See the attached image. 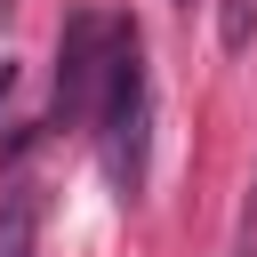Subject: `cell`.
Returning a JSON list of instances; mask_svg holds the SVG:
<instances>
[{
	"mask_svg": "<svg viewBox=\"0 0 257 257\" xmlns=\"http://www.w3.org/2000/svg\"><path fill=\"white\" fill-rule=\"evenodd\" d=\"M96 153H104V177L120 201L145 193V169H153V72H145V32L120 16V40H112V72H104V104H96Z\"/></svg>",
	"mask_w": 257,
	"mask_h": 257,
	"instance_id": "cell-1",
	"label": "cell"
},
{
	"mask_svg": "<svg viewBox=\"0 0 257 257\" xmlns=\"http://www.w3.org/2000/svg\"><path fill=\"white\" fill-rule=\"evenodd\" d=\"M112 40H120V16H104V8H72L64 16V32H56V104H48L56 128H96Z\"/></svg>",
	"mask_w": 257,
	"mask_h": 257,
	"instance_id": "cell-2",
	"label": "cell"
},
{
	"mask_svg": "<svg viewBox=\"0 0 257 257\" xmlns=\"http://www.w3.org/2000/svg\"><path fill=\"white\" fill-rule=\"evenodd\" d=\"M40 249V185L16 177L0 185V257H32Z\"/></svg>",
	"mask_w": 257,
	"mask_h": 257,
	"instance_id": "cell-3",
	"label": "cell"
},
{
	"mask_svg": "<svg viewBox=\"0 0 257 257\" xmlns=\"http://www.w3.org/2000/svg\"><path fill=\"white\" fill-rule=\"evenodd\" d=\"M249 32H257V0H225L217 8V40L225 48H249Z\"/></svg>",
	"mask_w": 257,
	"mask_h": 257,
	"instance_id": "cell-4",
	"label": "cell"
},
{
	"mask_svg": "<svg viewBox=\"0 0 257 257\" xmlns=\"http://www.w3.org/2000/svg\"><path fill=\"white\" fill-rule=\"evenodd\" d=\"M8 96H16V64L0 56V112H8Z\"/></svg>",
	"mask_w": 257,
	"mask_h": 257,
	"instance_id": "cell-5",
	"label": "cell"
},
{
	"mask_svg": "<svg viewBox=\"0 0 257 257\" xmlns=\"http://www.w3.org/2000/svg\"><path fill=\"white\" fill-rule=\"evenodd\" d=\"M8 16H16V0H0V24H8Z\"/></svg>",
	"mask_w": 257,
	"mask_h": 257,
	"instance_id": "cell-6",
	"label": "cell"
},
{
	"mask_svg": "<svg viewBox=\"0 0 257 257\" xmlns=\"http://www.w3.org/2000/svg\"><path fill=\"white\" fill-rule=\"evenodd\" d=\"M185 8H193V0H185Z\"/></svg>",
	"mask_w": 257,
	"mask_h": 257,
	"instance_id": "cell-7",
	"label": "cell"
}]
</instances>
